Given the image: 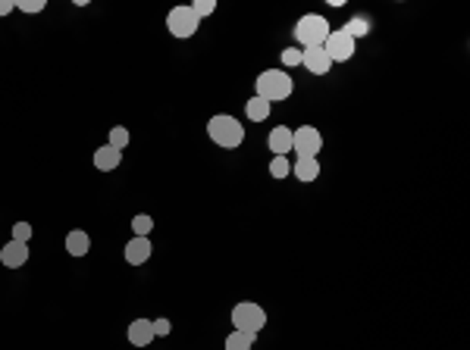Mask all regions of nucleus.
<instances>
[{
  "instance_id": "nucleus-1",
  "label": "nucleus",
  "mask_w": 470,
  "mask_h": 350,
  "mask_svg": "<svg viewBox=\"0 0 470 350\" xmlns=\"http://www.w3.org/2000/svg\"><path fill=\"white\" fill-rule=\"evenodd\" d=\"M292 91H295V82H292V75H288L286 69H263V73L257 75V82H254V97L266 100L270 107L273 103H279V100H288L292 97Z\"/></svg>"
},
{
  "instance_id": "nucleus-2",
  "label": "nucleus",
  "mask_w": 470,
  "mask_h": 350,
  "mask_svg": "<svg viewBox=\"0 0 470 350\" xmlns=\"http://www.w3.org/2000/svg\"><path fill=\"white\" fill-rule=\"evenodd\" d=\"M207 134H210V141H214L216 147L232 150V147H239L241 141H245V125H241L235 116L219 113V116H214L207 122Z\"/></svg>"
},
{
  "instance_id": "nucleus-3",
  "label": "nucleus",
  "mask_w": 470,
  "mask_h": 350,
  "mask_svg": "<svg viewBox=\"0 0 470 350\" xmlns=\"http://www.w3.org/2000/svg\"><path fill=\"white\" fill-rule=\"evenodd\" d=\"M329 22L323 19V16H317V13H308V16H301L298 19V26H295V41L301 44V47H323V41L329 38Z\"/></svg>"
},
{
  "instance_id": "nucleus-4",
  "label": "nucleus",
  "mask_w": 470,
  "mask_h": 350,
  "mask_svg": "<svg viewBox=\"0 0 470 350\" xmlns=\"http://www.w3.org/2000/svg\"><path fill=\"white\" fill-rule=\"evenodd\" d=\"M232 325H235V332L257 335L266 325V309L261 304H254V300H241V304L232 307Z\"/></svg>"
},
{
  "instance_id": "nucleus-5",
  "label": "nucleus",
  "mask_w": 470,
  "mask_h": 350,
  "mask_svg": "<svg viewBox=\"0 0 470 350\" xmlns=\"http://www.w3.org/2000/svg\"><path fill=\"white\" fill-rule=\"evenodd\" d=\"M201 19L192 13V6H172L167 13V31L172 38H192L198 31Z\"/></svg>"
},
{
  "instance_id": "nucleus-6",
  "label": "nucleus",
  "mask_w": 470,
  "mask_h": 350,
  "mask_svg": "<svg viewBox=\"0 0 470 350\" xmlns=\"http://www.w3.org/2000/svg\"><path fill=\"white\" fill-rule=\"evenodd\" d=\"M355 38L348 35V31H342V28H335V31H329V38L323 41V51H326V57L333 60V63H348L351 57H355Z\"/></svg>"
},
{
  "instance_id": "nucleus-7",
  "label": "nucleus",
  "mask_w": 470,
  "mask_h": 350,
  "mask_svg": "<svg viewBox=\"0 0 470 350\" xmlns=\"http://www.w3.org/2000/svg\"><path fill=\"white\" fill-rule=\"evenodd\" d=\"M292 150H298V157H317L323 150V134L313 125H301L292 132Z\"/></svg>"
},
{
  "instance_id": "nucleus-8",
  "label": "nucleus",
  "mask_w": 470,
  "mask_h": 350,
  "mask_svg": "<svg viewBox=\"0 0 470 350\" xmlns=\"http://www.w3.org/2000/svg\"><path fill=\"white\" fill-rule=\"evenodd\" d=\"M301 66L308 69L310 75H329L333 60L326 57L323 47H304V51H301Z\"/></svg>"
},
{
  "instance_id": "nucleus-9",
  "label": "nucleus",
  "mask_w": 470,
  "mask_h": 350,
  "mask_svg": "<svg viewBox=\"0 0 470 350\" xmlns=\"http://www.w3.org/2000/svg\"><path fill=\"white\" fill-rule=\"evenodd\" d=\"M151 253H154L151 238H132V241L125 244L122 257H125V262H129V266H145V262L151 260Z\"/></svg>"
},
{
  "instance_id": "nucleus-10",
  "label": "nucleus",
  "mask_w": 470,
  "mask_h": 350,
  "mask_svg": "<svg viewBox=\"0 0 470 350\" xmlns=\"http://www.w3.org/2000/svg\"><path fill=\"white\" fill-rule=\"evenodd\" d=\"M0 262H4L6 269H19L28 262V244L22 241H6L4 248H0Z\"/></svg>"
},
{
  "instance_id": "nucleus-11",
  "label": "nucleus",
  "mask_w": 470,
  "mask_h": 350,
  "mask_svg": "<svg viewBox=\"0 0 470 350\" xmlns=\"http://www.w3.org/2000/svg\"><path fill=\"white\" fill-rule=\"evenodd\" d=\"M125 338H129L132 347H147L154 341V322L151 319H135L125 329Z\"/></svg>"
},
{
  "instance_id": "nucleus-12",
  "label": "nucleus",
  "mask_w": 470,
  "mask_h": 350,
  "mask_svg": "<svg viewBox=\"0 0 470 350\" xmlns=\"http://www.w3.org/2000/svg\"><path fill=\"white\" fill-rule=\"evenodd\" d=\"M266 144H270L273 157H286L288 150H292V129H286V125H276V129L270 132V138H266Z\"/></svg>"
},
{
  "instance_id": "nucleus-13",
  "label": "nucleus",
  "mask_w": 470,
  "mask_h": 350,
  "mask_svg": "<svg viewBox=\"0 0 470 350\" xmlns=\"http://www.w3.org/2000/svg\"><path fill=\"white\" fill-rule=\"evenodd\" d=\"M120 163H122V154H120V150H113L110 144H104V147L94 150V166H98L100 172H113Z\"/></svg>"
},
{
  "instance_id": "nucleus-14",
  "label": "nucleus",
  "mask_w": 470,
  "mask_h": 350,
  "mask_svg": "<svg viewBox=\"0 0 470 350\" xmlns=\"http://www.w3.org/2000/svg\"><path fill=\"white\" fill-rule=\"evenodd\" d=\"M292 172H295V179H298V181L310 185V181L320 175V163H317V157H298V163L292 166Z\"/></svg>"
},
{
  "instance_id": "nucleus-15",
  "label": "nucleus",
  "mask_w": 470,
  "mask_h": 350,
  "mask_svg": "<svg viewBox=\"0 0 470 350\" xmlns=\"http://www.w3.org/2000/svg\"><path fill=\"white\" fill-rule=\"evenodd\" d=\"M88 250H91L88 232H69L66 235V253H69V257H85Z\"/></svg>"
},
{
  "instance_id": "nucleus-16",
  "label": "nucleus",
  "mask_w": 470,
  "mask_h": 350,
  "mask_svg": "<svg viewBox=\"0 0 470 350\" xmlns=\"http://www.w3.org/2000/svg\"><path fill=\"white\" fill-rule=\"evenodd\" d=\"M254 341H257V335H248V332H229L226 335V350H251L254 347Z\"/></svg>"
},
{
  "instance_id": "nucleus-17",
  "label": "nucleus",
  "mask_w": 470,
  "mask_h": 350,
  "mask_svg": "<svg viewBox=\"0 0 470 350\" xmlns=\"http://www.w3.org/2000/svg\"><path fill=\"white\" fill-rule=\"evenodd\" d=\"M245 113H248L251 122H263V119L270 116V103L261 100V97H251V100L245 103Z\"/></svg>"
},
{
  "instance_id": "nucleus-18",
  "label": "nucleus",
  "mask_w": 470,
  "mask_h": 350,
  "mask_svg": "<svg viewBox=\"0 0 470 350\" xmlns=\"http://www.w3.org/2000/svg\"><path fill=\"white\" fill-rule=\"evenodd\" d=\"M129 141H132V134H129L125 125H113V129H110V141H107V144L113 147V150H120V154H122V150L129 147Z\"/></svg>"
},
{
  "instance_id": "nucleus-19",
  "label": "nucleus",
  "mask_w": 470,
  "mask_h": 350,
  "mask_svg": "<svg viewBox=\"0 0 470 350\" xmlns=\"http://www.w3.org/2000/svg\"><path fill=\"white\" fill-rule=\"evenodd\" d=\"M342 31H348V35L357 41V38H364L367 31H370V26H367V19H364V16H355V19H348V22H345V28H342Z\"/></svg>"
},
{
  "instance_id": "nucleus-20",
  "label": "nucleus",
  "mask_w": 470,
  "mask_h": 350,
  "mask_svg": "<svg viewBox=\"0 0 470 350\" xmlns=\"http://www.w3.org/2000/svg\"><path fill=\"white\" fill-rule=\"evenodd\" d=\"M132 232H135V238H151V232H154V219L141 213V216L132 219Z\"/></svg>"
},
{
  "instance_id": "nucleus-21",
  "label": "nucleus",
  "mask_w": 470,
  "mask_h": 350,
  "mask_svg": "<svg viewBox=\"0 0 470 350\" xmlns=\"http://www.w3.org/2000/svg\"><path fill=\"white\" fill-rule=\"evenodd\" d=\"M270 175H273V179H286V175H292V163H288L286 160V157H273V160H270Z\"/></svg>"
},
{
  "instance_id": "nucleus-22",
  "label": "nucleus",
  "mask_w": 470,
  "mask_h": 350,
  "mask_svg": "<svg viewBox=\"0 0 470 350\" xmlns=\"http://www.w3.org/2000/svg\"><path fill=\"white\" fill-rule=\"evenodd\" d=\"M31 232H35V228H31L28 222H16V226H13V241L28 244V241H31Z\"/></svg>"
},
{
  "instance_id": "nucleus-23",
  "label": "nucleus",
  "mask_w": 470,
  "mask_h": 350,
  "mask_svg": "<svg viewBox=\"0 0 470 350\" xmlns=\"http://www.w3.org/2000/svg\"><path fill=\"white\" fill-rule=\"evenodd\" d=\"M216 10V0H194L192 4V13L198 16V19H204V16H210Z\"/></svg>"
},
{
  "instance_id": "nucleus-24",
  "label": "nucleus",
  "mask_w": 470,
  "mask_h": 350,
  "mask_svg": "<svg viewBox=\"0 0 470 350\" xmlns=\"http://www.w3.org/2000/svg\"><path fill=\"white\" fill-rule=\"evenodd\" d=\"M44 0H16V10L19 13H41L44 10Z\"/></svg>"
},
{
  "instance_id": "nucleus-25",
  "label": "nucleus",
  "mask_w": 470,
  "mask_h": 350,
  "mask_svg": "<svg viewBox=\"0 0 470 350\" xmlns=\"http://www.w3.org/2000/svg\"><path fill=\"white\" fill-rule=\"evenodd\" d=\"M282 66H301V51L298 47H286L282 51Z\"/></svg>"
},
{
  "instance_id": "nucleus-26",
  "label": "nucleus",
  "mask_w": 470,
  "mask_h": 350,
  "mask_svg": "<svg viewBox=\"0 0 470 350\" xmlns=\"http://www.w3.org/2000/svg\"><path fill=\"white\" fill-rule=\"evenodd\" d=\"M169 332H172L169 319H163V316H160V319H154V338H167Z\"/></svg>"
},
{
  "instance_id": "nucleus-27",
  "label": "nucleus",
  "mask_w": 470,
  "mask_h": 350,
  "mask_svg": "<svg viewBox=\"0 0 470 350\" xmlns=\"http://www.w3.org/2000/svg\"><path fill=\"white\" fill-rule=\"evenodd\" d=\"M13 10H16V0H0V16L13 13Z\"/></svg>"
}]
</instances>
